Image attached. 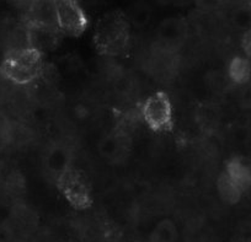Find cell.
<instances>
[{
	"mask_svg": "<svg viewBox=\"0 0 251 242\" xmlns=\"http://www.w3.org/2000/svg\"><path fill=\"white\" fill-rule=\"evenodd\" d=\"M149 13L151 11H149V9L146 5H143V4L139 5L138 4V5H134L129 15H127V14L126 15L128 18L129 24L133 23L137 26H143L149 21V18H151V14Z\"/></svg>",
	"mask_w": 251,
	"mask_h": 242,
	"instance_id": "cell-14",
	"label": "cell"
},
{
	"mask_svg": "<svg viewBox=\"0 0 251 242\" xmlns=\"http://www.w3.org/2000/svg\"><path fill=\"white\" fill-rule=\"evenodd\" d=\"M228 76L235 85H246L251 79V62L244 55H236L228 65Z\"/></svg>",
	"mask_w": 251,
	"mask_h": 242,
	"instance_id": "cell-11",
	"label": "cell"
},
{
	"mask_svg": "<svg viewBox=\"0 0 251 242\" xmlns=\"http://www.w3.org/2000/svg\"><path fill=\"white\" fill-rule=\"evenodd\" d=\"M144 124L154 133H170L175 128L174 106L166 91L159 90L149 95L139 108Z\"/></svg>",
	"mask_w": 251,
	"mask_h": 242,
	"instance_id": "cell-4",
	"label": "cell"
},
{
	"mask_svg": "<svg viewBox=\"0 0 251 242\" xmlns=\"http://www.w3.org/2000/svg\"><path fill=\"white\" fill-rule=\"evenodd\" d=\"M42 72L43 54L28 46L9 49L0 63V75L15 85L33 83Z\"/></svg>",
	"mask_w": 251,
	"mask_h": 242,
	"instance_id": "cell-2",
	"label": "cell"
},
{
	"mask_svg": "<svg viewBox=\"0 0 251 242\" xmlns=\"http://www.w3.org/2000/svg\"><path fill=\"white\" fill-rule=\"evenodd\" d=\"M188 36V25L185 19L178 16L164 19L156 31V49L175 54Z\"/></svg>",
	"mask_w": 251,
	"mask_h": 242,
	"instance_id": "cell-6",
	"label": "cell"
},
{
	"mask_svg": "<svg viewBox=\"0 0 251 242\" xmlns=\"http://www.w3.org/2000/svg\"><path fill=\"white\" fill-rule=\"evenodd\" d=\"M58 30L63 36L80 37L89 27V16L81 5L73 0H55Z\"/></svg>",
	"mask_w": 251,
	"mask_h": 242,
	"instance_id": "cell-5",
	"label": "cell"
},
{
	"mask_svg": "<svg viewBox=\"0 0 251 242\" xmlns=\"http://www.w3.org/2000/svg\"><path fill=\"white\" fill-rule=\"evenodd\" d=\"M55 187L66 202L75 210L83 212L94 204L93 187L83 170L71 164L54 177Z\"/></svg>",
	"mask_w": 251,
	"mask_h": 242,
	"instance_id": "cell-3",
	"label": "cell"
},
{
	"mask_svg": "<svg viewBox=\"0 0 251 242\" xmlns=\"http://www.w3.org/2000/svg\"><path fill=\"white\" fill-rule=\"evenodd\" d=\"M178 237L177 226L171 219H163L154 226L149 241L151 242H176Z\"/></svg>",
	"mask_w": 251,
	"mask_h": 242,
	"instance_id": "cell-13",
	"label": "cell"
},
{
	"mask_svg": "<svg viewBox=\"0 0 251 242\" xmlns=\"http://www.w3.org/2000/svg\"><path fill=\"white\" fill-rule=\"evenodd\" d=\"M223 172L243 191L251 188V160L241 155L230 156L224 164Z\"/></svg>",
	"mask_w": 251,
	"mask_h": 242,
	"instance_id": "cell-10",
	"label": "cell"
},
{
	"mask_svg": "<svg viewBox=\"0 0 251 242\" xmlns=\"http://www.w3.org/2000/svg\"><path fill=\"white\" fill-rule=\"evenodd\" d=\"M26 46L37 49L42 54L57 49L63 40V35L57 28L25 25Z\"/></svg>",
	"mask_w": 251,
	"mask_h": 242,
	"instance_id": "cell-8",
	"label": "cell"
},
{
	"mask_svg": "<svg viewBox=\"0 0 251 242\" xmlns=\"http://www.w3.org/2000/svg\"><path fill=\"white\" fill-rule=\"evenodd\" d=\"M241 48H243L245 57L251 59V24L244 32L243 38H241Z\"/></svg>",
	"mask_w": 251,
	"mask_h": 242,
	"instance_id": "cell-15",
	"label": "cell"
},
{
	"mask_svg": "<svg viewBox=\"0 0 251 242\" xmlns=\"http://www.w3.org/2000/svg\"><path fill=\"white\" fill-rule=\"evenodd\" d=\"M217 191H218L219 197L226 204H236L241 200L245 193L222 171L217 178Z\"/></svg>",
	"mask_w": 251,
	"mask_h": 242,
	"instance_id": "cell-12",
	"label": "cell"
},
{
	"mask_svg": "<svg viewBox=\"0 0 251 242\" xmlns=\"http://www.w3.org/2000/svg\"><path fill=\"white\" fill-rule=\"evenodd\" d=\"M94 45L99 54L120 57L129 48L131 24L122 10H111L101 15L94 28Z\"/></svg>",
	"mask_w": 251,
	"mask_h": 242,
	"instance_id": "cell-1",
	"label": "cell"
},
{
	"mask_svg": "<svg viewBox=\"0 0 251 242\" xmlns=\"http://www.w3.org/2000/svg\"><path fill=\"white\" fill-rule=\"evenodd\" d=\"M241 100H243V105L246 107L251 108V85L248 86L245 90L243 91V96H241Z\"/></svg>",
	"mask_w": 251,
	"mask_h": 242,
	"instance_id": "cell-16",
	"label": "cell"
},
{
	"mask_svg": "<svg viewBox=\"0 0 251 242\" xmlns=\"http://www.w3.org/2000/svg\"><path fill=\"white\" fill-rule=\"evenodd\" d=\"M25 25L40 26V27L57 28V13H55V1L37 0L27 4L25 10Z\"/></svg>",
	"mask_w": 251,
	"mask_h": 242,
	"instance_id": "cell-9",
	"label": "cell"
},
{
	"mask_svg": "<svg viewBox=\"0 0 251 242\" xmlns=\"http://www.w3.org/2000/svg\"><path fill=\"white\" fill-rule=\"evenodd\" d=\"M131 146V137L128 133L122 129H117L102 138L99 145V150L103 159L110 163H121L127 159Z\"/></svg>",
	"mask_w": 251,
	"mask_h": 242,
	"instance_id": "cell-7",
	"label": "cell"
}]
</instances>
